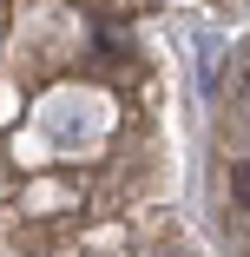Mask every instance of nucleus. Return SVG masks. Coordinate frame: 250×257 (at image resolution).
Returning <instances> with one entry per match:
<instances>
[{
  "label": "nucleus",
  "mask_w": 250,
  "mask_h": 257,
  "mask_svg": "<svg viewBox=\"0 0 250 257\" xmlns=\"http://www.w3.org/2000/svg\"><path fill=\"white\" fill-rule=\"evenodd\" d=\"M230 198L250 211V159H237V165H230Z\"/></svg>",
  "instance_id": "nucleus-1"
}]
</instances>
